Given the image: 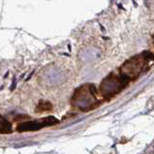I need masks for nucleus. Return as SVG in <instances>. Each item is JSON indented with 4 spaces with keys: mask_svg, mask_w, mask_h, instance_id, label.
<instances>
[{
    "mask_svg": "<svg viewBox=\"0 0 154 154\" xmlns=\"http://www.w3.org/2000/svg\"><path fill=\"white\" fill-rule=\"evenodd\" d=\"M57 122V120L54 118L50 119H45L42 120H38V122H27L25 124H21L18 126V130L21 131H26V130H37L43 126H47V125L54 124Z\"/></svg>",
    "mask_w": 154,
    "mask_h": 154,
    "instance_id": "4",
    "label": "nucleus"
},
{
    "mask_svg": "<svg viewBox=\"0 0 154 154\" xmlns=\"http://www.w3.org/2000/svg\"><path fill=\"white\" fill-rule=\"evenodd\" d=\"M128 82L129 78L123 74H110L102 82L100 87V91L104 96L110 97V96L118 94L126 86Z\"/></svg>",
    "mask_w": 154,
    "mask_h": 154,
    "instance_id": "1",
    "label": "nucleus"
},
{
    "mask_svg": "<svg viewBox=\"0 0 154 154\" xmlns=\"http://www.w3.org/2000/svg\"><path fill=\"white\" fill-rule=\"evenodd\" d=\"M73 103L78 108L84 111L92 109L96 105V103H97L93 87L87 86L80 89L74 95Z\"/></svg>",
    "mask_w": 154,
    "mask_h": 154,
    "instance_id": "2",
    "label": "nucleus"
},
{
    "mask_svg": "<svg viewBox=\"0 0 154 154\" xmlns=\"http://www.w3.org/2000/svg\"><path fill=\"white\" fill-rule=\"evenodd\" d=\"M61 77H62V74L60 73L58 70L52 69H51L49 72H48V74H47L48 83H50V84H55L58 81H60Z\"/></svg>",
    "mask_w": 154,
    "mask_h": 154,
    "instance_id": "5",
    "label": "nucleus"
},
{
    "mask_svg": "<svg viewBox=\"0 0 154 154\" xmlns=\"http://www.w3.org/2000/svg\"><path fill=\"white\" fill-rule=\"evenodd\" d=\"M149 58L143 57H135L130 61H128L126 64L122 66V73L130 79V77L138 76V74L143 70L144 66H146V61Z\"/></svg>",
    "mask_w": 154,
    "mask_h": 154,
    "instance_id": "3",
    "label": "nucleus"
}]
</instances>
